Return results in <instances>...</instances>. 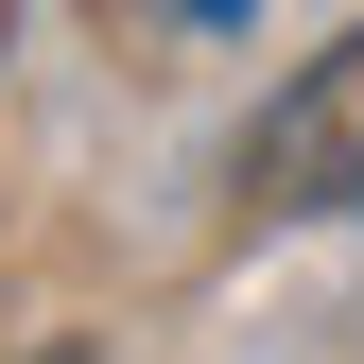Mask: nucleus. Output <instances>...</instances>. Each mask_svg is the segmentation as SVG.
<instances>
[{"label": "nucleus", "instance_id": "1", "mask_svg": "<svg viewBox=\"0 0 364 364\" xmlns=\"http://www.w3.org/2000/svg\"><path fill=\"white\" fill-rule=\"evenodd\" d=\"M243 208H278V225L364 208V35H330V53L243 122Z\"/></svg>", "mask_w": 364, "mask_h": 364}]
</instances>
